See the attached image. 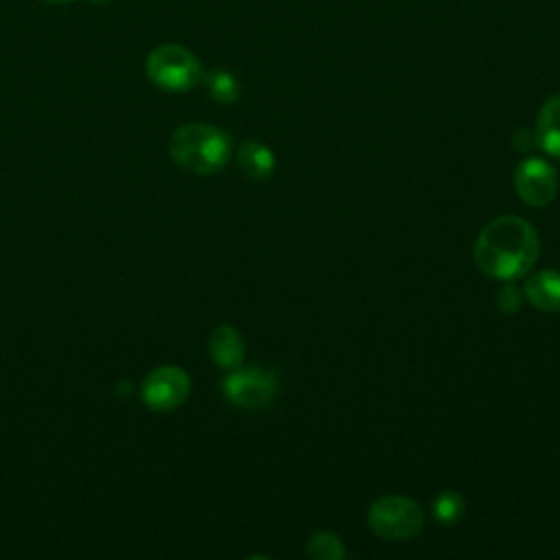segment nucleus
I'll return each instance as SVG.
<instances>
[{"instance_id":"1","label":"nucleus","mask_w":560,"mask_h":560,"mask_svg":"<svg viewBox=\"0 0 560 560\" xmlns=\"http://www.w3.org/2000/svg\"><path fill=\"white\" fill-rule=\"evenodd\" d=\"M540 254V238L534 225L521 217L505 214L492 219L475 241L477 267L497 280L525 276Z\"/></svg>"},{"instance_id":"2","label":"nucleus","mask_w":560,"mask_h":560,"mask_svg":"<svg viewBox=\"0 0 560 560\" xmlns=\"http://www.w3.org/2000/svg\"><path fill=\"white\" fill-rule=\"evenodd\" d=\"M171 158L195 175H214L232 158V140L219 127L188 122L173 131L168 142Z\"/></svg>"},{"instance_id":"3","label":"nucleus","mask_w":560,"mask_h":560,"mask_svg":"<svg viewBox=\"0 0 560 560\" xmlns=\"http://www.w3.org/2000/svg\"><path fill=\"white\" fill-rule=\"evenodd\" d=\"M147 77L166 92H186L203 77L195 52L179 44H162L147 57Z\"/></svg>"},{"instance_id":"4","label":"nucleus","mask_w":560,"mask_h":560,"mask_svg":"<svg viewBox=\"0 0 560 560\" xmlns=\"http://www.w3.org/2000/svg\"><path fill=\"white\" fill-rule=\"evenodd\" d=\"M370 529L385 540H407L413 538L424 525L422 508L398 494H387L376 499L368 512Z\"/></svg>"},{"instance_id":"5","label":"nucleus","mask_w":560,"mask_h":560,"mask_svg":"<svg viewBox=\"0 0 560 560\" xmlns=\"http://www.w3.org/2000/svg\"><path fill=\"white\" fill-rule=\"evenodd\" d=\"M280 392V376L273 368L252 365L234 368L223 378L225 398L241 409H262L276 400Z\"/></svg>"},{"instance_id":"6","label":"nucleus","mask_w":560,"mask_h":560,"mask_svg":"<svg viewBox=\"0 0 560 560\" xmlns=\"http://www.w3.org/2000/svg\"><path fill=\"white\" fill-rule=\"evenodd\" d=\"M142 400L153 411H171L186 402L190 394V378L177 365H160L142 381Z\"/></svg>"},{"instance_id":"7","label":"nucleus","mask_w":560,"mask_h":560,"mask_svg":"<svg viewBox=\"0 0 560 560\" xmlns=\"http://www.w3.org/2000/svg\"><path fill=\"white\" fill-rule=\"evenodd\" d=\"M512 184L516 195L532 208L549 206L558 190L556 168L542 158H525L518 162Z\"/></svg>"},{"instance_id":"8","label":"nucleus","mask_w":560,"mask_h":560,"mask_svg":"<svg viewBox=\"0 0 560 560\" xmlns=\"http://www.w3.org/2000/svg\"><path fill=\"white\" fill-rule=\"evenodd\" d=\"M525 298L542 313L560 311V271L540 269L525 280Z\"/></svg>"},{"instance_id":"9","label":"nucleus","mask_w":560,"mask_h":560,"mask_svg":"<svg viewBox=\"0 0 560 560\" xmlns=\"http://www.w3.org/2000/svg\"><path fill=\"white\" fill-rule=\"evenodd\" d=\"M208 350L217 365H221L225 370H234L241 365V361L245 357V339L241 337V332L234 326L221 324L210 332Z\"/></svg>"},{"instance_id":"10","label":"nucleus","mask_w":560,"mask_h":560,"mask_svg":"<svg viewBox=\"0 0 560 560\" xmlns=\"http://www.w3.org/2000/svg\"><path fill=\"white\" fill-rule=\"evenodd\" d=\"M534 138L545 153L560 160V94L549 96L540 105Z\"/></svg>"},{"instance_id":"11","label":"nucleus","mask_w":560,"mask_h":560,"mask_svg":"<svg viewBox=\"0 0 560 560\" xmlns=\"http://www.w3.org/2000/svg\"><path fill=\"white\" fill-rule=\"evenodd\" d=\"M236 162H238V168L249 179H267L276 168L273 151L267 144L258 142V140H245L238 147Z\"/></svg>"},{"instance_id":"12","label":"nucleus","mask_w":560,"mask_h":560,"mask_svg":"<svg viewBox=\"0 0 560 560\" xmlns=\"http://www.w3.org/2000/svg\"><path fill=\"white\" fill-rule=\"evenodd\" d=\"M203 83H206L208 94L221 105H232L238 98V92H241L238 81L232 72L223 70V68H214V70L206 72Z\"/></svg>"},{"instance_id":"13","label":"nucleus","mask_w":560,"mask_h":560,"mask_svg":"<svg viewBox=\"0 0 560 560\" xmlns=\"http://www.w3.org/2000/svg\"><path fill=\"white\" fill-rule=\"evenodd\" d=\"M306 553L315 560H341L346 558V547L341 538L330 532H315L306 540Z\"/></svg>"},{"instance_id":"14","label":"nucleus","mask_w":560,"mask_h":560,"mask_svg":"<svg viewBox=\"0 0 560 560\" xmlns=\"http://www.w3.org/2000/svg\"><path fill=\"white\" fill-rule=\"evenodd\" d=\"M464 497L453 492V490H442L435 499H433V516L438 523L442 525H453L462 518L464 514Z\"/></svg>"},{"instance_id":"15","label":"nucleus","mask_w":560,"mask_h":560,"mask_svg":"<svg viewBox=\"0 0 560 560\" xmlns=\"http://www.w3.org/2000/svg\"><path fill=\"white\" fill-rule=\"evenodd\" d=\"M521 304H523L521 289L516 284H512V280H505V284L497 291V306L503 313L512 315V313H516L521 308Z\"/></svg>"},{"instance_id":"16","label":"nucleus","mask_w":560,"mask_h":560,"mask_svg":"<svg viewBox=\"0 0 560 560\" xmlns=\"http://www.w3.org/2000/svg\"><path fill=\"white\" fill-rule=\"evenodd\" d=\"M44 2H55V4H59V2H70V0H44Z\"/></svg>"}]
</instances>
